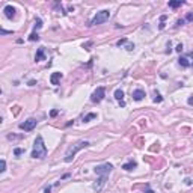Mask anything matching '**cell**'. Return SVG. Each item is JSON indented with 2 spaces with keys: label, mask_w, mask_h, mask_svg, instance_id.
<instances>
[{
  "label": "cell",
  "mask_w": 193,
  "mask_h": 193,
  "mask_svg": "<svg viewBox=\"0 0 193 193\" xmlns=\"http://www.w3.org/2000/svg\"><path fill=\"white\" fill-rule=\"evenodd\" d=\"M50 190H51V187L48 185V187H45V190H44V193H50Z\"/></svg>",
  "instance_id": "29"
},
{
  "label": "cell",
  "mask_w": 193,
  "mask_h": 193,
  "mask_svg": "<svg viewBox=\"0 0 193 193\" xmlns=\"http://www.w3.org/2000/svg\"><path fill=\"white\" fill-rule=\"evenodd\" d=\"M136 166H137V163L131 160V162H128V163L122 164V169H124V170H133V169L136 168Z\"/></svg>",
  "instance_id": "12"
},
{
  "label": "cell",
  "mask_w": 193,
  "mask_h": 193,
  "mask_svg": "<svg viewBox=\"0 0 193 193\" xmlns=\"http://www.w3.org/2000/svg\"><path fill=\"white\" fill-rule=\"evenodd\" d=\"M162 101H163V98L157 94V95H155V98H154V103H162Z\"/></svg>",
  "instance_id": "20"
},
{
  "label": "cell",
  "mask_w": 193,
  "mask_h": 193,
  "mask_svg": "<svg viewBox=\"0 0 193 193\" xmlns=\"http://www.w3.org/2000/svg\"><path fill=\"white\" fill-rule=\"evenodd\" d=\"M61 78H62V72H53L51 77H50V83L55 85V86H57L59 82H61Z\"/></svg>",
  "instance_id": "9"
},
{
  "label": "cell",
  "mask_w": 193,
  "mask_h": 193,
  "mask_svg": "<svg viewBox=\"0 0 193 193\" xmlns=\"http://www.w3.org/2000/svg\"><path fill=\"white\" fill-rule=\"evenodd\" d=\"M178 63L184 66V68H187V66H190V62H189V57H185V56H181L178 59Z\"/></svg>",
  "instance_id": "13"
},
{
  "label": "cell",
  "mask_w": 193,
  "mask_h": 193,
  "mask_svg": "<svg viewBox=\"0 0 193 193\" xmlns=\"http://www.w3.org/2000/svg\"><path fill=\"white\" fill-rule=\"evenodd\" d=\"M189 104H193V98H189Z\"/></svg>",
  "instance_id": "31"
},
{
  "label": "cell",
  "mask_w": 193,
  "mask_h": 193,
  "mask_svg": "<svg viewBox=\"0 0 193 193\" xmlns=\"http://www.w3.org/2000/svg\"><path fill=\"white\" fill-rule=\"evenodd\" d=\"M36 124H38V121L35 118H29L27 121H24V122L20 124V128L24 130V131H30V130H33L36 127Z\"/></svg>",
  "instance_id": "6"
},
{
  "label": "cell",
  "mask_w": 193,
  "mask_h": 193,
  "mask_svg": "<svg viewBox=\"0 0 193 193\" xmlns=\"http://www.w3.org/2000/svg\"><path fill=\"white\" fill-rule=\"evenodd\" d=\"M57 113H59L57 110H51V113H50V115H51V116H56V115H57Z\"/></svg>",
  "instance_id": "28"
},
{
  "label": "cell",
  "mask_w": 193,
  "mask_h": 193,
  "mask_svg": "<svg viewBox=\"0 0 193 193\" xmlns=\"http://www.w3.org/2000/svg\"><path fill=\"white\" fill-rule=\"evenodd\" d=\"M86 146H89V142L88 140H80V142H77V143H74V145H71L68 149H66V152H65V162L66 163H71L72 160H74V157H76V154L80 149H83V148H86Z\"/></svg>",
  "instance_id": "2"
},
{
  "label": "cell",
  "mask_w": 193,
  "mask_h": 193,
  "mask_svg": "<svg viewBox=\"0 0 193 193\" xmlns=\"http://www.w3.org/2000/svg\"><path fill=\"white\" fill-rule=\"evenodd\" d=\"M106 97V89L104 88H97L94 92H92V95H91V100H92V103H101L103 100Z\"/></svg>",
  "instance_id": "5"
},
{
  "label": "cell",
  "mask_w": 193,
  "mask_h": 193,
  "mask_svg": "<svg viewBox=\"0 0 193 193\" xmlns=\"http://www.w3.org/2000/svg\"><path fill=\"white\" fill-rule=\"evenodd\" d=\"M94 118H97L95 113H89V115H86V116L83 118V121H85V122H89L91 119H94Z\"/></svg>",
  "instance_id": "16"
},
{
  "label": "cell",
  "mask_w": 193,
  "mask_h": 193,
  "mask_svg": "<svg viewBox=\"0 0 193 193\" xmlns=\"http://www.w3.org/2000/svg\"><path fill=\"white\" fill-rule=\"evenodd\" d=\"M175 50H177V51H181V50H183V44H178Z\"/></svg>",
  "instance_id": "25"
},
{
  "label": "cell",
  "mask_w": 193,
  "mask_h": 193,
  "mask_svg": "<svg viewBox=\"0 0 193 193\" xmlns=\"http://www.w3.org/2000/svg\"><path fill=\"white\" fill-rule=\"evenodd\" d=\"M145 97V91L143 89H136L134 92H133V100L134 101H142Z\"/></svg>",
  "instance_id": "10"
},
{
  "label": "cell",
  "mask_w": 193,
  "mask_h": 193,
  "mask_svg": "<svg viewBox=\"0 0 193 193\" xmlns=\"http://www.w3.org/2000/svg\"><path fill=\"white\" fill-rule=\"evenodd\" d=\"M29 39H30V41H38V39H39V35H38V33H35V32H33L32 35L29 36Z\"/></svg>",
  "instance_id": "17"
},
{
  "label": "cell",
  "mask_w": 193,
  "mask_h": 193,
  "mask_svg": "<svg viewBox=\"0 0 193 193\" xmlns=\"http://www.w3.org/2000/svg\"><path fill=\"white\" fill-rule=\"evenodd\" d=\"M35 61H36V62L45 61V51H44V47L38 48V51H36V56H35Z\"/></svg>",
  "instance_id": "11"
},
{
  "label": "cell",
  "mask_w": 193,
  "mask_h": 193,
  "mask_svg": "<svg viewBox=\"0 0 193 193\" xmlns=\"http://www.w3.org/2000/svg\"><path fill=\"white\" fill-rule=\"evenodd\" d=\"M125 42H127V38H122V39H119V41L116 42V45H119V47H121V45L125 44Z\"/></svg>",
  "instance_id": "19"
},
{
  "label": "cell",
  "mask_w": 193,
  "mask_h": 193,
  "mask_svg": "<svg viewBox=\"0 0 193 193\" xmlns=\"http://www.w3.org/2000/svg\"><path fill=\"white\" fill-rule=\"evenodd\" d=\"M133 48H134V45H133V44H128V45H127V50H130V51H131Z\"/></svg>",
  "instance_id": "27"
},
{
  "label": "cell",
  "mask_w": 193,
  "mask_h": 193,
  "mask_svg": "<svg viewBox=\"0 0 193 193\" xmlns=\"http://www.w3.org/2000/svg\"><path fill=\"white\" fill-rule=\"evenodd\" d=\"M189 57H192V59H193V51H192V53H189Z\"/></svg>",
  "instance_id": "32"
},
{
  "label": "cell",
  "mask_w": 193,
  "mask_h": 193,
  "mask_svg": "<svg viewBox=\"0 0 193 193\" xmlns=\"http://www.w3.org/2000/svg\"><path fill=\"white\" fill-rule=\"evenodd\" d=\"M185 21H193V12H189L187 17H185Z\"/></svg>",
  "instance_id": "18"
},
{
  "label": "cell",
  "mask_w": 193,
  "mask_h": 193,
  "mask_svg": "<svg viewBox=\"0 0 193 193\" xmlns=\"http://www.w3.org/2000/svg\"><path fill=\"white\" fill-rule=\"evenodd\" d=\"M110 18V11L109 9H103L95 14V17L91 20V26H98V24H103L106 23L107 20Z\"/></svg>",
  "instance_id": "3"
},
{
  "label": "cell",
  "mask_w": 193,
  "mask_h": 193,
  "mask_svg": "<svg viewBox=\"0 0 193 193\" xmlns=\"http://www.w3.org/2000/svg\"><path fill=\"white\" fill-rule=\"evenodd\" d=\"M184 21H185V20H178V21H177V26H183Z\"/></svg>",
  "instance_id": "24"
},
{
  "label": "cell",
  "mask_w": 193,
  "mask_h": 193,
  "mask_svg": "<svg viewBox=\"0 0 193 193\" xmlns=\"http://www.w3.org/2000/svg\"><path fill=\"white\" fill-rule=\"evenodd\" d=\"M41 26H42V21H41V20H36V24H35V29H39V27H41Z\"/></svg>",
  "instance_id": "21"
},
{
  "label": "cell",
  "mask_w": 193,
  "mask_h": 193,
  "mask_svg": "<svg viewBox=\"0 0 193 193\" xmlns=\"http://www.w3.org/2000/svg\"><path fill=\"white\" fill-rule=\"evenodd\" d=\"M6 170V162L2 160V168H0V172H5Z\"/></svg>",
  "instance_id": "22"
},
{
  "label": "cell",
  "mask_w": 193,
  "mask_h": 193,
  "mask_svg": "<svg viewBox=\"0 0 193 193\" xmlns=\"http://www.w3.org/2000/svg\"><path fill=\"white\" fill-rule=\"evenodd\" d=\"M115 98L118 100L119 103H122V101H124V92H122L121 89H116V91H115Z\"/></svg>",
  "instance_id": "14"
},
{
  "label": "cell",
  "mask_w": 193,
  "mask_h": 193,
  "mask_svg": "<svg viewBox=\"0 0 193 193\" xmlns=\"http://www.w3.org/2000/svg\"><path fill=\"white\" fill-rule=\"evenodd\" d=\"M33 85H36V82H35V80H30V82H29V86H33Z\"/></svg>",
  "instance_id": "30"
},
{
  "label": "cell",
  "mask_w": 193,
  "mask_h": 193,
  "mask_svg": "<svg viewBox=\"0 0 193 193\" xmlns=\"http://www.w3.org/2000/svg\"><path fill=\"white\" fill-rule=\"evenodd\" d=\"M145 193H154V190H151V189H149V185H146V190H145Z\"/></svg>",
  "instance_id": "26"
},
{
  "label": "cell",
  "mask_w": 193,
  "mask_h": 193,
  "mask_svg": "<svg viewBox=\"0 0 193 193\" xmlns=\"http://www.w3.org/2000/svg\"><path fill=\"white\" fill-rule=\"evenodd\" d=\"M21 152H23V149H20V148H15L14 154H15V155H20V154H21Z\"/></svg>",
  "instance_id": "23"
},
{
  "label": "cell",
  "mask_w": 193,
  "mask_h": 193,
  "mask_svg": "<svg viewBox=\"0 0 193 193\" xmlns=\"http://www.w3.org/2000/svg\"><path fill=\"white\" fill-rule=\"evenodd\" d=\"M183 5H184L183 0H172V2H169L170 8H179V6H183Z\"/></svg>",
  "instance_id": "15"
},
{
  "label": "cell",
  "mask_w": 193,
  "mask_h": 193,
  "mask_svg": "<svg viewBox=\"0 0 193 193\" xmlns=\"http://www.w3.org/2000/svg\"><path fill=\"white\" fill-rule=\"evenodd\" d=\"M106 181H107V177H100L97 181L94 183V190H97V192H101V189L104 187V184H106Z\"/></svg>",
  "instance_id": "7"
},
{
  "label": "cell",
  "mask_w": 193,
  "mask_h": 193,
  "mask_svg": "<svg viewBox=\"0 0 193 193\" xmlns=\"http://www.w3.org/2000/svg\"><path fill=\"white\" fill-rule=\"evenodd\" d=\"M3 12H5V17H6V18H9V20H12V18L15 17V8H14V6H11V5L5 6Z\"/></svg>",
  "instance_id": "8"
},
{
  "label": "cell",
  "mask_w": 193,
  "mask_h": 193,
  "mask_svg": "<svg viewBox=\"0 0 193 193\" xmlns=\"http://www.w3.org/2000/svg\"><path fill=\"white\" fill-rule=\"evenodd\" d=\"M30 155H32L33 158H44L45 155H47V146H45V143H44L42 136H36Z\"/></svg>",
  "instance_id": "1"
},
{
  "label": "cell",
  "mask_w": 193,
  "mask_h": 193,
  "mask_svg": "<svg viewBox=\"0 0 193 193\" xmlns=\"http://www.w3.org/2000/svg\"><path fill=\"white\" fill-rule=\"evenodd\" d=\"M112 169H113V164H110V163H104V164H100V166H95V174L98 175V177H107L110 172H112Z\"/></svg>",
  "instance_id": "4"
}]
</instances>
